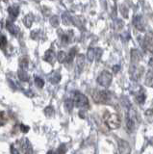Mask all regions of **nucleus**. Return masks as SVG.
<instances>
[{"label":"nucleus","instance_id":"11","mask_svg":"<svg viewBox=\"0 0 153 154\" xmlns=\"http://www.w3.org/2000/svg\"><path fill=\"white\" fill-rule=\"evenodd\" d=\"M142 60V54L138 49H132L131 50V65H138L140 61Z\"/></svg>","mask_w":153,"mask_h":154},{"label":"nucleus","instance_id":"8","mask_svg":"<svg viewBox=\"0 0 153 154\" xmlns=\"http://www.w3.org/2000/svg\"><path fill=\"white\" fill-rule=\"evenodd\" d=\"M133 24L139 31H145V22L143 20L142 16H135L133 18Z\"/></svg>","mask_w":153,"mask_h":154},{"label":"nucleus","instance_id":"37","mask_svg":"<svg viewBox=\"0 0 153 154\" xmlns=\"http://www.w3.org/2000/svg\"><path fill=\"white\" fill-rule=\"evenodd\" d=\"M145 115H153V109H150L145 112Z\"/></svg>","mask_w":153,"mask_h":154},{"label":"nucleus","instance_id":"25","mask_svg":"<svg viewBox=\"0 0 153 154\" xmlns=\"http://www.w3.org/2000/svg\"><path fill=\"white\" fill-rule=\"evenodd\" d=\"M44 114H45L46 117H48V118L52 117V116H54V114H55L54 108L52 107V106H47V107L44 109Z\"/></svg>","mask_w":153,"mask_h":154},{"label":"nucleus","instance_id":"5","mask_svg":"<svg viewBox=\"0 0 153 154\" xmlns=\"http://www.w3.org/2000/svg\"><path fill=\"white\" fill-rule=\"evenodd\" d=\"M142 70L143 69L142 66L138 65H131L130 66V69H129V73H130L132 79L134 81H137L140 79V77L142 76Z\"/></svg>","mask_w":153,"mask_h":154},{"label":"nucleus","instance_id":"19","mask_svg":"<svg viewBox=\"0 0 153 154\" xmlns=\"http://www.w3.org/2000/svg\"><path fill=\"white\" fill-rule=\"evenodd\" d=\"M96 57V49L93 47H90L87 52V58L90 62H93L94 60V58Z\"/></svg>","mask_w":153,"mask_h":154},{"label":"nucleus","instance_id":"15","mask_svg":"<svg viewBox=\"0 0 153 154\" xmlns=\"http://www.w3.org/2000/svg\"><path fill=\"white\" fill-rule=\"evenodd\" d=\"M8 13L12 19H16L17 17L18 16V14H20V10H18V7L17 6H12V7H9Z\"/></svg>","mask_w":153,"mask_h":154},{"label":"nucleus","instance_id":"9","mask_svg":"<svg viewBox=\"0 0 153 154\" xmlns=\"http://www.w3.org/2000/svg\"><path fill=\"white\" fill-rule=\"evenodd\" d=\"M85 66V56L83 54H79L76 58V65H75V71L77 74H80L84 69Z\"/></svg>","mask_w":153,"mask_h":154},{"label":"nucleus","instance_id":"10","mask_svg":"<svg viewBox=\"0 0 153 154\" xmlns=\"http://www.w3.org/2000/svg\"><path fill=\"white\" fill-rule=\"evenodd\" d=\"M18 143H20V144L21 152H23V153H32L33 152L31 143L26 138L25 139H21Z\"/></svg>","mask_w":153,"mask_h":154},{"label":"nucleus","instance_id":"34","mask_svg":"<svg viewBox=\"0 0 153 154\" xmlns=\"http://www.w3.org/2000/svg\"><path fill=\"white\" fill-rule=\"evenodd\" d=\"M11 153H13V154L14 153H15V154H20V151L16 147L15 144H12V146H11Z\"/></svg>","mask_w":153,"mask_h":154},{"label":"nucleus","instance_id":"4","mask_svg":"<svg viewBox=\"0 0 153 154\" xmlns=\"http://www.w3.org/2000/svg\"><path fill=\"white\" fill-rule=\"evenodd\" d=\"M112 80H113V75L107 70H103L100 73V75L97 77V83L100 86L104 87V88H108L111 85Z\"/></svg>","mask_w":153,"mask_h":154},{"label":"nucleus","instance_id":"12","mask_svg":"<svg viewBox=\"0 0 153 154\" xmlns=\"http://www.w3.org/2000/svg\"><path fill=\"white\" fill-rule=\"evenodd\" d=\"M55 58H56V55L54 51L52 49H48L46 50L45 53H44V60L46 61L47 63H49V64H53L54 61H55Z\"/></svg>","mask_w":153,"mask_h":154},{"label":"nucleus","instance_id":"36","mask_svg":"<svg viewBox=\"0 0 153 154\" xmlns=\"http://www.w3.org/2000/svg\"><path fill=\"white\" fill-rule=\"evenodd\" d=\"M119 69H121V66H113V70H114V72H115V73H117V72L119 70Z\"/></svg>","mask_w":153,"mask_h":154},{"label":"nucleus","instance_id":"16","mask_svg":"<svg viewBox=\"0 0 153 154\" xmlns=\"http://www.w3.org/2000/svg\"><path fill=\"white\" fill-rule=\"evenodd\" d=\"M145 84L148 87H153V70H148L145 75Z\"/></svg>","mask_w":153,"mask_h":154},{"label":"nucleus","instance_id":"22","mask_svg":"<svg viewBox=\"0 0 153 154\" xmlns=\"http://www.w3.org/2000/svg\"><path fill=\"white\" fill-rule=\"evenodd\" d=\"M49 22L50 24L53 27H58L59 24H60V19H59V17L58 16H53L51 17V18L49 19Z\"/></svg>","mask_w":153,"mask_h":154},{"label":"nucleus","instance_id":"26","mask_svg":"<svg viewBox=\"0 0 153 154\" xmlns=\"http://www.w3.org/2000/svg\"><path fill=\"white\" fill-rule=\"evenodd\" d=\"M61 78H62V77H61V75L59 73H54L50 77L49 80H50V82L52 84H57V83H59V82H60Z\"/></svg>","mask_w":153,"mask_h":154},{"label":"nucleus","instance_id":"6","mask_svg":"<svg viewBox=\"0 0 153 154\" xmlns=\"http://www.w3.org/2000/svg\"><path fill=\"white\" fill-rule=\"evenodd\" d=\"M142 45L145 50L149 53V54H153V37L151 34H146L143 38V42Z\"/></svg>","mask_w":153,"mask_h":154},{"label":"nucleus","instance_id":"35","mask_svg":"<svg viewBox=\"0 0 153 154\" xmlns=\"http://www.w3.org/2000/svg\"><path fill=\"white\" fill-rule=\"evenodd\" d=\"M101 54H102V49H99V48H97V49H96V60L97 61L100 59Z\"/></svg>","mask_w":153,"mask_h":154},{"label":"nucleus","instance_id":"27","mask_svg":"<svg viewBox=\"0 0 153 154\" xmlns=\"http://www.w3.org/2000/svg\"><path fill=\"white\" fill-rule=\"evenodd\" d=\"M35 84H36V86L38 87V88L41 89L42 87L44 86V79H42V78H41V77L36 76L35 77Z\"/></svg>","mask_w":153,"mask_h":154},{"label":"nucleus","instance_id":"18","mask_svg":"<svg viewBox=\"0 0 153 154\" xmlns=\"http://www.w3.org/2000/svg\"><path fill=\"white\" fill-rule=\"evenodd\" d=\"M33 21H34V16L32 14H28L25 16L24 19H23V22H24L25 26L27 28H30L33 24Z\"/></svg>","mask_w":153,"mask_h":154},{"label":"nucleus","instance_id":"39","mask_svg":"<svg viewBox=\"0 0 153 154\" xmlns=\"http://www.w3.org/2000/svg\"><path fill=\"white\" fill-rule=\"evenodd\" d=\"M114 1H116V0H114Z\"/></svg>","mask_w":153,"mask_h":154},{"label":"nucleus","instance_id":"20","mask_svg":"<svg viewBox=\"0 0 153 154\" xmlns=\"http://www.w3.org/2000/svg\"><path fill=\"white\" fill-rule=\"evenodd\" d=\"M76 51H77V49H76V47H72L71 49L69 50V54H68V57H66V62L68 63H71L75 58V55H76Z\"/></svg>","mask_w":153,"mask_h":154},{"label":"nucleus","instance_id":"23","mask_svg":"<svg viewBox=\"0 0 153 154\" xmlns=\"http://www.w3.org/2000/svg\"><path fill=\"white\" fill-rule=\"evenodd\" d=\"M62 21L65 24V25H69L71 22H72V18L70 16H69L68 14H64L63 17H62Z\"/></svg>","mask_w":153,"mask_h":154},{"label":"nucleus","instance_id":"3","mask_svg":"<svg viewBox=\"0 0 153 154\" xmlns=\"http://www.w3.org/2000/svg\"><path fill=\"white\" fill-rule=\"evenodd\" d=\"M74 104L76 107H78L82 110H86L89 108V99L85 94L79 93V91H76L74 94Z\"/></svg>","mask_w":153,"mask_h":154},{"label":"nucleus","instance_id":"31","mask_svg":"<svg viewBox=\"0 0 153 154\" xmlns=\"http://www.w3.org/2000/svg\"><path fill=\"white\" fill-rule=\"evenodd\" d=\"M28 67V61L26 59H23L20 61V69H26Z\"/></svg>","mask_w":153,"mask_h":154},{"label":"nucleus","instance_id":"29","mask_svg":"<svg viewBox=\"0 0 153 154\" xmlns=\"http://www.w3.org/2000/svg\"><path fill=\"white\" fill-rule=\"evenodd\" d=\"M71 36H72V31H69V33H66V34H63V36H62V41L64 42H69Z\"/></svg>","mask_w":153,"mask_h":154},{"label":"nucleus","instance_id":"33","mask_svg":"<svg viewBox=\"0 0 153 154\" xmlns=\"http://www.w3.org/2000/svg\"><path fill=\"white\" fill-rule=\"evenodd\" d=\"M20 129L23 133H27L30 130V127L27 126V125H25V124H20Z\"/></svg>","mask_w":153,"mask_h":154},{"label":"nucleus","instance_id":"30","mask_svg":"<svg viewBox=\"0 0 153 154\" xmlns=\"http://www.w3.org/2000/svg\"><path fill=\"white\" fill-rule=\"evenodd\" d=\"M0 46H1V49H4L7 46V38L5 36H1V40H0Z\"/></svg>","mask_w":153,"mask_h":154},{"label":"nucleus","instance_id":"14","mask_svg":"<svg viewBox=\"0 0 153 154\" xmlns=\"http://www.w3.org/2000/svg\"><path fill=\"white\" fill-rule=\"evenodd\" d=\"M6 27H7V30L10 32L12 35H17L18 33V28L11 20H8L6 22Z\"/></svg>","mask_w":153,"mask_h":154},{"label":"nucleus","instance_id":"13","mask_svg":"<svg viewBox=\"0 0 153 154\" xmlns=\"http://www.w3.org/2000/svg\"><path fill=\"white\" fill-rule=\"evenodd\" d=\"M135 119H133L131 117H129L126 119V128L128 130L129 133H132L134 131V129H135Z\"/></svg>","mask_w":153,"mask_h":154},{"label":"nucleus","instance_id":"32","mask_svg":"<svg viewBox=\"0 0 153 154\" xmlns=\"http://www.w3.org/2000/svg\"><path fill=\"white\" fill-rule=\"evenodd\" d=\"M66 146L65 144H62V146H60V147L58 148V150H57V153H61V154H63V153H66V148L65 147Z\"/></svg>","mask_w":153,"mask_h":154},{"label":"nucleus","instance_id":"28","mask_svg":"<svg viewBox=\"0 0 153 154\" xmlns=\"http://www.w3.org/2000/svg\"><path fill=\"white\" fill-rule=\"evenodd\" d=\"M136 98H137L139 103L142 104L145 101V94H143V93H138V94L136 95Z\"/></svg>","mask_w":153,"mask_h":154},{"label":"nucleus","instance_id":"1","mask_svg":"<svg viewBox=\"0 0 153 154\" xmlns=\"http://www.w3.org/2000/svg\"><path fill=\"white\" fill-rule=\"evenodd\" d=\"M92 95L94 102L99 104H106L111 99V94L106 91L93 90L92 91Z\"/></svg>","mask_w":153,"mask_h":154},{"label":"nucleus","instance_id":"21","mask_svg":"<svg viewBox=\"0 0 153 154\" xmlns=\"http://www.w3.org/2000/svg\"><path fill=\"white\" fill-rule=\"evenodd\" d=\"M65 108L66 111H69V112H70L71 110L73 109V106L75 105L74 104V100H71V99H66L65 101Z\"/></svg>","mask_w":153,"mask_h":154},{"label":"nucleus","instance_id":"7","mask_svg":"<svg viewBox=\"0 0 153 154\" xmlns=\"http://www.w3.org/2000/svg\"><path fill=\"white\" fill-rule=\"evenodd\" d=\"M118 152L119 153L128 154L131 152V146L126 141H124V140H118Z\"/></svg>","mask_w":153,"mask_h":154},{"label":"nucleus","instance_id":"38","mask_svg":"<svg viewBox=\"0 0 153 154\" xmlns=\"http://www.w3.org/2000/svg\"><path fill=\"white\" fill-rule=\"evenodd\" d=\"M1 125H3V119H4V112H1Z\"/></svg>","mask_w":153,"mask_h":154},{"label":"nucleus","instance_id":"2","mask_svg":"<svg viewBox=\"0 0 153 154\" xmlns=\"http://www.w3.org/2000/svg\"><path fill=\"white\" fill-rule=\"evenodd\" d=\"M105 123L110 129H117L121 126V119L118 114H109L107 113L105 117Z\"/></svg>","mask_w":153,"mask_h":154},{"label":"nucleus","instance_id":"24","mask_svg":"<svg viewBox=\"0 0 153 154\" xmlns=\"http://www.w3.org/2000/svg\"><path fill=\"white\" fill-rule=\"evenodd\" d=\"M66 57H68V54L65 51H59L58 55H57V59L60 63H64L65 61H66Z\"/></svg>","mask_w":153,"mask_h":154},{"label":"nucleus","instance_id":"17","mask_svg":"<svg viewBox=\"0 0 153 154\" xmlns=\"http://www.w3.org/2000/svg\"><path fill=\"white\" fill-rule=\"evenodd\" d=\"M17 75H18V78H20L22 82H27L29 80V76H28V73L24 69H20L18 70Z\"/></svg>","mask_w":153,"mask_h":154}]
</instances>
